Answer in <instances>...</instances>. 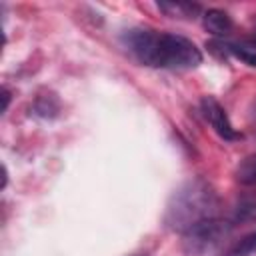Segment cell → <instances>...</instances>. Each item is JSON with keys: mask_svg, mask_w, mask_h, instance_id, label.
Masks as SVG:
<instances>
[{"mask_svg": "<svg viewBox=\"0 0 256 256\" xmlns=\"http://www.w3.org/2000/svg\"><path fill=\"white\" fill-rule=\"evenodd\" d=\"M124 48L144 66L190 70L202 62L200 48L186 36L158 32L152 28H132L122 36Z\"/></svg>", "mask_w": 256, "mask_h": 256, "instance_id": "cell-1", "label": "cell"}, {"mask_svg": "<svg viewBox=\"0 0 256 256\" xmlns=\"http://www.w3.org/2000/svg\"><path fill=\"white\" fill-rule=\"evenodd\" d=\"M218 210H220V198L212 188V184L206 182L204 178H194L174 190L166 206L164 224L170 230L184 234L192 226L216 218Z\"/></svg>", "mask_w": 256, "mask_h": 256, "instance_id": "cell-2", "label": "cell"}, {"mask_svg": "<svg viewBox=\"0 0 256 256\" xmlns=\"http://www.w3.org/2000/svg\"><path fill=\"white\" fill-rule=\"evenodd\" d=\"M234 224L220 216L204 220L182 234V248L190 256H206L216 252L230 236Z\"/></svg>", "mask_w": 256, "mask_h": 256, "instance_id": "cell-3", "label": "cell"}, {"mask_svg": "<svg viewBox=\"0 0 256 256\" xmlns=\"http://www.w3.org/2000/svg\"><path fill=\"white\" fill-rule=\"evenodd\" d=\"M200 108H202L204 118L208 120V124L212 126V130L220 138H224V140H238V138H242V134L232 126V122H230L224 106L214 96H202Z\"/></svg>", "mask_w": 256, "mask_h": 256, "instance_id": "cell-4", "label": "cell"}, {"mask_svg": "<svg viewBox=\"0 0 256 256\" xmlns=\"http://www.w3.org/2000/svg\"><path fill=\"white\" fill-rule=\"evenodd\" d=\"M202 22H204V28L218 38H224L232 32V20L224 10H218V8L206 10L202 14Z\"/></svg>", "mask_w": 256, "mask_h": 256, "instance_id": "cell-5", "label": "cell"}, {"mask_svg": "<svg viewBox=\"0 0 256 256\" xmlns=\"http://www.w3.org/2000/svg\"><path fill=\"white\" fill-rule=\"evenodd\" d=\"M158 8L172 18H194L200 12V6L192 2H158Z\"/></svg>", "mask_w": 256, "mask_h": 256, "instance_id": "cell-6", "label": "cell"}, {"mask_svg": "<svg viewBox=\"0 0 256 256\" xmlns=\"http://www.w3.org/2000/svg\"><path fill=\"white\" fill-rule=\"evenodd\" d=\"M236 180L244 186H254L256 184V152L246 156L238 168H236Z\"/></svg>", "mask_w": 256, "mask_h": 256, "instance_id": "cell-7", "label": "cell"}, {"mask_svg": "<svg viewBox=\"0 0 256 256\" xmlns=\"http://www.w3.org/2000/svg\"><path fill=\"white\" fill-rule=\"evenodd\" d=\"M234 226L236 224H246V222H254L256 220V200H244V202H240L236 208H234V212H232V216L228 218Z\"/></svg>", "mask_w": 256, "mask_h": 256, "instance_id": "cell-8", "label": "cell"}, {"mask_svg": "<svg viewBox=\"0 0 256 256\" xmlns=\"http://www.w3.org/2000/svg\"><path fill=\"white\" fill-rule=\"evenodd\" d=\"M218 46L222 48V52H226V54H230V56L242 60L244 64L256 68V50L244 48V46H236V44H218Z\"/></svg>", "mask_w": 256, "mask_h": 256, "instance_id": "cell-9", "label": "cell"}, {"mask_svg": "<svg viewBox=\"0 0 256 256\" xmlns=\"http://www.w3.org/2000/svg\"><path fill=\"white\" fill-rule=\"evenodd\" d=\"M254 250H256V230L246 234L238 242H234L230 246V250L226 252V256H250Z\"/></svg>", "mask_w": 256, "mask_h": 256, "instance_id": "cell-10", "label": "cell"}, {"mask_svg": "<svg viewBox=\"0 0 256 256\" xmlns=\"http://www.w3.org/2000/svg\"><path fill=\"white\" fill-rule=\"evenodd\" d=\"M2 98H4V104H2V112H6V108H8V104H10V92L4 88L2 90Z\"/></svg>", "mask_w": 256, "mask_h": 256, "instance_id": "cell-11", "label": "cell"}, {"mask_svg": "<svg viewBox=\"0 0 256 256\" xmlns=\"http://www.w3.org/2000/svg\"><path fill=\"white\" fill-rule=\"evenodd\" d=\"M252 42H254V44H256V34H254V36H252Z\"/></svg>", "mask_w": 256, "mask_h": 256, "instance_id": "cell-12", "label": "cell"}, {"mask_svg": "<svg viewBox=\"0 0 256 256\" xmlns=\"http://www.w3.org/2000/svg\"><path fill=\"white\" fill-rule=\"evenodd\" d=\"M132 256H146V254H132Z\"/></svg>", "mask_w": 256, "mask_h": 256, "instance_id": "cell-13", "label": "cell"}, {"mask_svg": "<svg viewBox=\"0 0 256 256\" xmlns=\"http://www.w3.org/2000/svg\"><path fill=\"white\" fill-rule=\"evenodd\" d=\"M254 116H256V106H254Z\"/></svg>", "mask_w": 256, "mask_h": 256, "instance_id": "cell-14", "label": "cell"}]
</instances>
